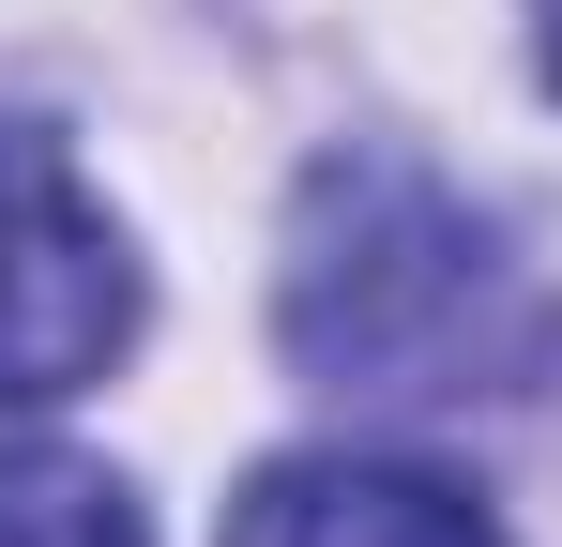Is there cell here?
I'll use <instances>...</instances> for the list:
<instances>
[{"mask_svg": "<svg viewBox=\"0 0 562 547\" xmlns=\"http://www.w3.org/2000/svg\"><path fill=\"white\" fill-rule=\"evenodd\" d=\"M0 547H153V517H137V487L92 471V456L0 442Z\"/></svg>", "mask_w": 562, "mask_h": 547, "instance_id": "4", "label": "cell"}, {"mask_svg": "<svg viewBox=\"0 0 562 547\" xmlns=\"http://www.w3.org/2000/svg\"><path fill=\"white\" fill-rule=\"evenodd\" d=\"M274 335H289V365H304L335 411H380V426H471V411L548 395L562 289L517 259L502 213H471L426 153L350 137V153H319L304 198H289Z\"/></svg>", "mask_w": 562, "mask_h": 547, "instance_id": "1", "label": "cell"}, {"mask_svg": "<svg viewBox=\"0 0 562 547\" xmlns=\"http://www.w3.org/2000/svg\"><path fill=\"white\" fill-rule=\"evenodd\" d=\"M213 547H517V533L411 456H274V471H244Z\"/></svg>", "mask_w": 562, "mask_h": 547, "instance_id": "3", "label": "cell"}, {"mask_svg": "<svg viewBox=\"0 0 562 547\" xmlns=\"http://www.w3.org/2000/svg\"><path fill=\"white\" fill-rule=\"evenodd\" d=\"M137 335V259L46 122H0V411L92 395Z\"/></svg>", "mask_w": 562, "mask_h": 547, "instance_id": "2", "label": "cell"}, {"mask_svg": "<svg viewBox=\"0 0 562 547\" xmlns=\"http://www.w3.org/2000/svg\"><path fill=\"white\" fill-rule=\"evenodd\" d=\"M532 31H548V91H562V0H532Z\"/></svg>", "mask_w": 562, "mask_h": 547, "instance_id": "5", "label": "cell"}]
</instances>
